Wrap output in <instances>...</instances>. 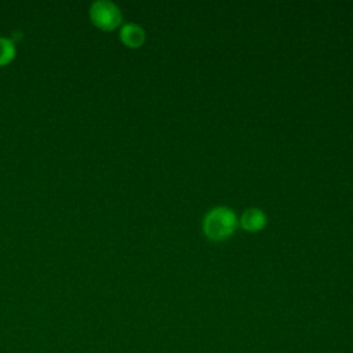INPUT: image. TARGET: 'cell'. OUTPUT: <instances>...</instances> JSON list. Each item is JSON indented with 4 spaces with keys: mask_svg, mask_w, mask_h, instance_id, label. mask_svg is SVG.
Masks as SVG:
<instances>
[{
    "mask_svg": "<svg viewBox=\"0 0 353 353\" xmlns=\"http://www.w3.org/2000/svg\"><path fill=\"white\" fill-rule=\"evenodd\" d=\"M120 40L124 43V46L130 47V48H138L143 44L146 34L142 26H139L138 23H124L120 29Z\"/></svg>",
    "mask_w": 353,
    "mask_h": 353,
    "instance_id": "3957f363",
    "label": "cell"
},
{
    "mask_svg": "<svg viewBox=\"0 0 353 353\" xmlns=\"http://www.w3.org/2000/svg\"><path fill=\"white\" fill-rule=\"evenodd\" d=\"M237 228L236 214L228 207L211 208L203 219L204 234L215 241L225 240L233 234Z\"/></svg>",
    "mask_w": 353,
    "mask_h": 353,
    "instance_id": "6da1fadb",
    "label": "cell"
},
{
    "mask_svg": "<svg viewBox=\"0 0 353 353\" xmlns=\"http://www.w3.org/2000/svg\"><path fill=\"white\" fill-rule=\"evenodd\" d=\"M17 54L15 44L11 39L0 36V66L10 63Z\"/></svg>",
    "mask_w": 353,
    "mask_h": 353,
    "instance_id": "5b68a950",
    "label": "cell"
},
{
    "mask_svg": "<svg viewBox=\"0 0 353 353\" xmlns=\"http://www.w3.org/2000/svg\"><path fill=\"white\" fill-rule=\"evenodd\" d=\"M88 14L91 22L102 30H113L123 21L120 8L110 0H95L90 6Z\"/></svg>",
    "mask_w": 353,
    "mask_h": 353,
    "instance_id": "7a4b0ae2",
    "label": "cell"
},
{
    "mask_svg": "<svg viewBox=\"0 0 353 353\" xmlns=\"http://www.w3.org/2000/svg\"><path fill=\"white\" fill-rule=\"evenodd\" d=\"M240 225L248 232H258L266 225V215L259 208H247L240 216Z\"/></svg>",
    "mask_w": 353,
    "mask_h": 353,
    "instance_id": "277c9868",
    "label": "cell"
}]
</instances>
